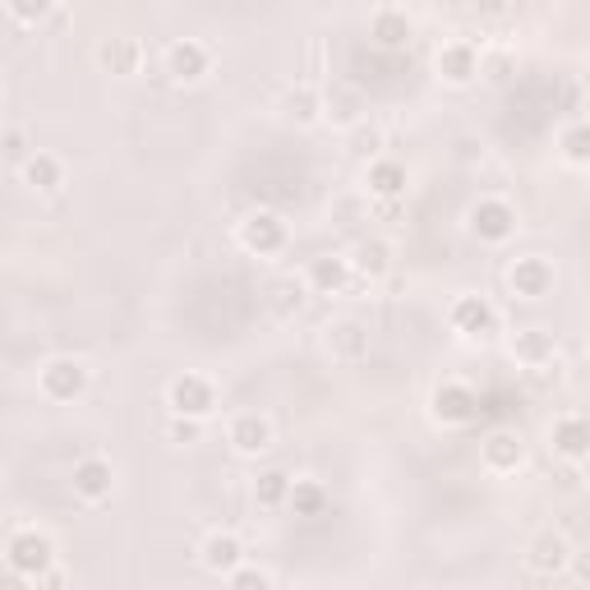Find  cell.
<instances>
[{
    "label": "cell",
    "mask_w": 590,
    "mask_h": 590,
    "mask_svg": "<svg viewBox=\"0 0 590 590\" xmlns=\"http://www.w3.org/2000/svg\"><path fill=\"white\" fill-rule=\"evenodd\" d=\"M512 356L526 364V369H540V364H553L558 360V347H553V332L544 328H526L512 337Z\"/></svg>",
    "instance_id": "cell-23"
},
{
    "label": "cell",
    "mask_w": 590,
    "mask_h": 590,
    "mask_svg": "<svg viewBox=\"0 0 590 590\" xmlns=\"http://www.w3.org/2000/svg\"><path fill=\"white\" fill-rule=\"evenodd\" d=\"M291 480H287V471H268V476H259V484H254V503L259 508H282V503H291Z\"/></svg>",
    "instance_id": "cell-29"
},
{
    "label": "cell",
    "mask_w": 590,
    "mask_h": 590,
    "mask_svg": "<svg viewBox=\"0 0 590 590\" xmlns=\"http://www.w3.org/2000/svg\"><path fill=\"white\" fill-rule=\"evenodd\" d=\"M577 581H590V549L586 553H572V568H568Z\"/></svg>",
    "instance_id": "cell-35"
},
{
    "label": "cell",
    "mask_w": 590,
    "mask_h": 590,
    "mask_svg": "<svg viewBox=\"0 0 590 590\" xmlns=\"http://www.w3.org/2000/svg\"><path fill=\"white\" fill-rule=\"evenodd\" d=\"M439 79L443 83H452V88H466V83H476L480 79V51L471 47V42H443V51H439Z\"/></svg>",
    "instance_id": "cell-15"
},
{
    "label": "cell",
    "mask_w": 590,
    "mask_h": 590,
    "mask_svg": "<svg viewBox=\"0 0 590 590\" xmlns=\"http://www.w3.org/2000/svg\"><path fill=\"white\" fill-rule=\"evenodd\" d=\"M227 443L240 452V457H263L272 443H277V429L268 416L259 411H240L227 420Z\"/></svg>",
    "instance_id": "cell-6"
},
{
    "label": "cell",
    "mask_w": 590,
    "mask_h": 590,
    "mask_svg": "<svg viewBox=\"0 0 590 590\" xmlns=\"http://www.w3.org/2000/svg\"><path fill=\"white\" fill-rule=\"evenodd\" d=\"M6 10H10V19L19 28H38V23H47L56 14V0H6Z\"/></svg>",
    "instance_id": "cell-31"
},
{
    "label": "cell",
    "mask_w": 590,
    "mask_h": 590,
    "mask_svg": "<svg viewBox=\"0 0 590 590\" xmlns=\"http://www.w3.org/2000/svg\"><path fill=\"white\" fill-rule=\"evenodd\" d=\"M319 503H323L319 484H296V489H291V508H296V512H314Z\"/></svg>",
    "instance_id": "cell-34"
},
{
    "label": "cell",
    "mask_w": 590,
    "mask_h": 590,
    "mask_svg": "<svg viewBox=\"0 0 590 590\" xmlns=\"http://www.w3.org/2000/svg\"><path fill=\"white\" fill-rule=\"evenodd\" d=\"M282 107H287V116L296 120V126H319L323 120V92L314 83H296Z\"/></svg>",
    "instance_id": "cell-27"
},
{
    "label": "cell",
    "mask_w": 590,
    "mask_h": 590,
    "mask_svg": "<svg viewBox=\"0 0 590 590\" xmlns=\"http://www.w3.org/2000/svg\"><path fill=\"white\" fill-rule=\"evenodd\" d=\"M111 489H116V466L107 457H83L74 466V499L88 503V508H98L111 499Z\"/></svg>",
    "instance_id": "cell-9"
},
{
    "label": "cell",
    "mask_w": 590,
    "mask_h": 590,
    "mask_svg": "<svg viewBox=\"0 0 590 590\" xmlns=\"http://www.w3.org/2000/svg\"><path fill=\"white\" fill-rule=\"evenodd\" d=\"M448 319L461 337H489L493 328H499V314H493V304L484 296H457Z\"/></svg>",
    "instance_id": "cell-18"
},
{
    "label": "cell",
    "mask_w": 590,
    "mask_h": 590,
    "mask_svg": "<svg viewBox=\"0 0 590 590\" xmlns=\"http://www.w3.org/2000/svg\"><path fill=\"white\" fill-rule=\"evenodd\" d=\"M508 287H512V296H521V300H544V296L553 291V263L540 259V254L517 259V263L508 268Z\"/></svg>",
    "instance_id": "cell-12"
},
{
    "label": "cell",
    "mask_w": 590,
    "mask_h": 590,
    "mask_svg": "<svg viewBox=\"0 0 590 590\" xmlns=\"http://www.w3.org/2000/svg\"><path fill=\"white\" fill-rule=\"evenodd\" d=\"M476 407H480L476 392L466 388L461 379H448V383L433 388V420H439V424H471Z\"/></svg>",
    "instance_id": "cell-13"
},
{
    "label": "cell",
    "mask_w": 590,
    "mask_h": 590,
    "mask_svg": "<svg viewBox=\"0 0 590 590\" xmlns=\"http://www.w3.org/2000/svg\"><path fill=\"white\" fill-rule=\"evenodd\" d=\"M199 563L203 572L212 577H231L240 563H244V540L236 531H212L203 544H199Z\"/></svg>",
    "instance_id": "cell-14"
},
{
    "label": "cell",
    "mask_w": 590,
    "mask_h": 590,
    "mask_svg": "<svg viewBox=\"0 0 590 590\" xmlns=\"http://www.w3.org/2000/svg\"><path fill=\"white\" fill-rule=\"evenodd\" d=\"M549 448L563 461H586L590 457V411H563L549 424Z\"/></svg>",
    "instance_id": "cell-5"
},
{
    "label": "cell",
    "mask_w": 590,
    "mask_h": 590,
    "mask_svg": "<svg viewBox=\"0 0 590 590\" xmlns=\"http://www.w3.org/2000/svg\"><path fill=\"white\" fill-rule=\"evenodd\" d=\"M6 143H10V158H19V152H23V134H19V130H10Z\"/></svg>",
    "instance_id": "cell-36"
},
{
    "label": "cell",
    "mask_w": 590,
    "mask_h": 590,
    "mask_svg": "<svg viewBox=\"0 0 590 590\" xmlns=\"http://www.w3.org/2000/svg\"><path fill=\"white\" fill-rule=\"evenodd\" d=\"M167 407L176 416H194V420H208L217 411V383L208 374H180L171 379L167 388Z\"/></svg>",
    "instance_id": "cell-3"
},
{
    "label": "cell",
    "mask_w": 590,
    "mask_h": 590,
    "mask_svg": "<svg viewBox=\"0 0 590 590\" xmlns=\"http://www.w3.org/2000/svg\"><path fill=\"white\" fill-rule=\"evenodd\" d=\"M98 66L107 70V74H139V66H143V47H139V38H107L102 47H98Z\"/></svg>",
    "instance_id": "cell-20"
},
{
    "label": "cell",
    "mask_w": 590,
    "mask_h": 590,
    "mask_svg": "<svg viewBox=\"0 0 590 590\" xmlns=\"http://www.w3.org/2000/svg\"><path fill=\"white\" fill-rule=\"evenodd\" d=\"M227 581H231V586H240V590H254V586H259V590H268V586H272V572H263V568H244V563H240Z\"/></svg>",
    "instance_id": "cell-33"
},
{
    "label": "cell",
    "mask_w": 590,
    "mask_h": 590,
    "mask_svg": "<svg viewBox=\"0 0 590 590\" xmlns=\"http://www.w3.org/2000/svg\"><path fill=\"white\" fill-rule=\"evenodd\" d=\"M23 180L33 184V190H42V194H51V190H60L66 184V162L56 158V152H33V158L23 162Z\"/></svg>",
    "instance_id": "cell-24"
},
{
    "label": "cell",
    "mask_w": 590,
    "mask_h": 590,
    "mask_svg": "<svg viewBox=\"0 0 590 590\" xmlns=\"http://www.w3.org/2000/svg\"><path fill=\"white\" fill-rule=\"evenodd\" d=\"M199 433H203V420L176 416V411H171V420H167V439H171V443H184V448H190V443H199Z\"/></svg>",
    "instance_id": "cell-32"
},
{
    "label": "cell",
    "mask_w": 590,
    "mask_h": 590,
    "mask_svg": "<svg viewBox=\"0 0 590 590\" xmlns=\"http://www.w3.org/2000/svg\"><path fill=\"white\" fill-rule=\"evenodd\" d=\"M38 392L47 401H56V407H66V401L83 397L88 392V369L83 360H70V356H56L38 369Z\"/></svg>",
    "instance_id": "cell-2"
},
{
    "label": "cell",
    "mask_w": 590,
    "mask_h": 590,
    "mask_svg": "<svg viewBox=\"0 0 590 590\" xmlns=\"http://www.w3.org/2000/svg\"><path fill=\"white\" fill-rule=\"evenodd\" d=\"M236 236L250 254H282L287 250V222L277 212H250Z\"/></svg>",
    "instance_id": "cell-8"
},
{
    "label": "cell",
    "mask_w": 590,
    "mask_h": 590,
    "mask_svg": "<svg viewBox=\"0 0 590 590\" xmlns=\"http://www.w3.org/2000/svg\"><path fill=\"white\" fill-rule=\"evenodd\" d=\"M323 116L328 120H337V126H356V120H364V98H360V88L356 83H332L328 92H323Z\"/></svg>",
    "instance_id": "cell-22"
},
{
    "label": "cell",
    "mask_w": 590,
    "mask_h": 590,
    "mask_svg": "<svg viewBox=\"0 0 590 590\" xmlns=\"http://www.w3.org/2000/svg\"><path fill=\"white\" fill-rule=\"evenodd\" d=\"M351 277H356V268H351V259H341V254H319V259H309V268H304V282H309L314 296H341Z\"/></svg>",
    "instance_id": "cell-16"
},
{
    "label": "cell",
    "mask_w": 590,
    "mask_h": 590,
    "mask_svg": "<svg viewBox=\"0 0 590 590\" xmlns=\"http://www.w3.org/2000/svg\"><path fill=\"white\" fill-rule=\"evenodd\" d=\"M383 143H388V130L379 126V120H356V126L347 130V148L356 152V158H364V162H374V158H383Z\"/></svg>",
    "instance_id": "cell-28"
},
{
    "label": "cell",
    "mask_w": 590,
    "mask_h": 590,
    "mask_svg": "<svg viewBox=\"0 0 590 590\" xmlns=\"http://www.w3.org/2000/svg\"><path fill=\"white\" fill-rule=\"evenodd\" d=\"M309 296H314V291H309L304 277H272L268 291H263V304H268V314H272L277 323H291V319L304 314Z\"/></svg>",
    "instance_id": "cell-11"
},
{
    "label": "cell",
    "mask_w": 590,
    "mask_h": 590,
    "mask_svg": "<svg viewBox=\"0 0 590 590\" xmlns=\"http://www.w3.org/2000/svg\"><path fill=\"white\" fill-rule=\"evenodd\" d=\"M480 457H484L489 476H512V471H521V461H526V443H521V433L499 429V433H489V439H484Z\"/></svg>",
    "instance_id": "cell-17"
},
{
    "label": "cell",
    "mask_w": 590,
    "mask_h": 590,
    "mask_svg": "<svg viewBox=\"0 0 590 590\" xmlns=\"http://www.w3.org/2000/svg\"><path fill=\"white\" fill-rule=\"evenodd\" d=\"M471 231H476L484 244L512 240V231H517V208H512L508 199H480V203L471 208Z\"/></svg>",
    "instance_id": "cell-10"
},
{
    "label": "cell",
    "mask_w": 590,
    "mask_h": 590,
    "mask_svg": "<svg viewBox=\"0 0 590 590\" xmlns=\"http://www.w3.org/2000/svg\"><path fill=\"white\" fill-rule=\"evenodd\" d=\"M369 33H374V42H379V47L397 51V47H407V42L416 38V28H411V19L401 14V10H379V14H374V23H369Z\"/></svg>",
    "instance_id": "cell-26"
},
{
    "label": "cell",
    "mask_w": 590,
    "mask_h": 590,
    "mask_svg": "<svg viewBox=\"0 0 590 590\" xmlns=\"http://www.w3.org/2000/svg\"><path fill=\"white\" fill-rule=\"evenodd\" d=\"M369 180V194H379V199H401L407 194V167L401 162H388V158H374L364 171Z\"/></svg>",
    "instance_id": "cell-25"
},
{
    "label": "cell",
    "mask_w": 590,
    "mask_h": 590,
    "mask_svg": "<svg viewBox=\"0 0 590 590\" xmlns=\"http://www.w3.org/2000/svg\"><path fill=\"white\" fill-rule=\"evenodd\" d=\"M323 351L337 364H360L369 356V328L360 319H332L323 328Z\"/></svg>",
    "instance_id": "cell-7"
},
{
    "label": "cell",
    "mask_w": 590,
    "mask_h": 590,
    "mask_svg": "<svg viewBox=\"0 0 590 590\" xmlns=\"http://www.w3.org/2000/svg\"><path fill=\"white\" fill-rule=\"evenodd\" d=\"M572 544H568V536L563 531H540L531 544H526V568H531L536 577H563L568 568H572Z\"/></svg>",
    "instance_id": "cell-4"
},
{
    "label": "cell",
    "mask_w": 590,
    "mask_h": 590,
    "mask_svg": "<svg viewBox=\"0 0 590 590\" xmlns=\"http://www.w3.org/2000/svg\"><path fill=\"white\" fill-rule=\"evenodd\" d=\"M558 148H563V158L572 167H590V120H577V126H568L563 134H558Z\"/></svg>",
    "instance_id": "cell-30"
},
{
    "label": "cell",
    "mask_w": 590,
    "mask_h": 590,
    "mask_svg": "<svg viewBox=\"0 0 590 590\" xmlns=\"http://www.w3.org/2000/svg\"><path fill=\"white\" fill-rule=\"evenodd\" d=\"M208 70H212V51L203 42H194V38H184V42H176L167 51V74L176 83H199Z\"/></svg>",
    "instance_id": "cell-19"
},
{
    "label": "cell",
    "mask_w": 590,
    "mask_h": 590,
    "mask_svg": "<svg viewBox=\"0 0 590 590\" xmlns=\"http://www.w3.org/2000/svg\"><path fill=\"white\" fill-rule=\"evenodd\" d=\"M6 568L19 581L38 586V577L56 568V544H51V536H42L38 526H19V531H10V540H6Z\"/></svg>",
    "instance_id": "cell-1"
},
{
    "label": "cell",
    "mask_w": 590,
    "mask_h": 590,
    "mask_svg": "<svg viewBox=\"0 0 590 590\" xmlns=\"http://www.w3.org/2000/svg\"><path fill=\"white\" fill-rule=\"evenodd\" d=\"M351 268H356V277H364V282H383V277L392 272V244L379 240V236L360 240L356 254H351Z\"/></svg>",
    "instance_id": "cell-21"
}]
</instances>
